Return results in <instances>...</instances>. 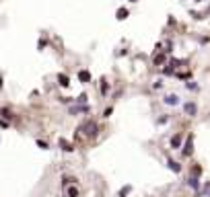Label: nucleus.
<instances>
[{"instance_id": "1", "label": "nucleus", "mask_w": 210, "mask_h": 197, "mask_svg": "<svg viewBox=\"0 0 210 197\" xmlns=\"http://www.w3.org/2000/svg\"><path fill=\"white\" fill-rule=\"evenodd\" d=\"M80 132H85V133L89 136V138H95V136H97V123L87 121L85 125H80Z\"/></svg>"}, {"instance_id": "2", "label": "nucleus", "mask_w": 210, "mask_h": 197, "mask_svg": "<svg viewBox=\"0 0 210 197\" xmlns=\"http://www.w3.org/2000/svg\"><path fill=\"white\" fill-rule=\"evenodd\" d=\"M183 111H186V113L190 115V117H194V115L198 113V107H196V103H192V101H190V103L183 105Z\"/></svg>"}, {"instance_id": "3", "label": "nucleus", "mask_w": 210, "mask_h": 197, "mask_svg": "<svg viewBox=\"0 0 210 197\" xmlns=\"http://www.w3.org/2000/svg\"><path fill=\"white\" fill-rule=\"evenodd\" d=\"M194 152V136H187V142H186V148H183V154L190 156Z\"/></svg>"}, {"instance_id": "4", "label": "nucleus", "mask_w": 210, "mask_h": 197, "mask_svg": "<svg viewBox=\"0 0 210 197\" xmlns=\"http://www.w3.org/2000/svg\"><path fill=\"white\" fill-rule=\"evenodd\" d=\"M165 105H179V97H177V94H167L165 97Z\"/></svg>"}, {"instance_id": "5", "label": "nucleus", "mask_w": 210, "mask_h": 197, "mask_svg": "<svg viewBox=\"0 0 210 197\" xmlns=\"http://www.w3.org/2000/svg\"><path fill=\"white\" fill-rule=\"evenodd\" d=\"M78 80H80V82H89V80H91V74H89L87 70H80V72H78Z\"/></svg>"}, {"instance_id": "6", "label": "nucleus", "mask_w": 210, "mask_h": 197, "mask_svg": "<svg viewBox=\"0 0 210 197\" xmlns=\"http://www.w3.org/2000/svg\"><path fill=\"white\" fill-rule=\"evenodd\" d=\"M171 146H173V148H179V146H181V136H179V133L171 138Z\"/></svg>"}, {"instance_id": "7", "label": "nucleus", "mask_w": 210, "mask_h": 197, "mask_svg": "<svg viewBox=\"0 0 210 197\" xmlns=\"http://www.w3.org/2000/svg\"><path fill=\"white\" fill-rule=\"evenodd\" d=\"M83 111H89V107L85 105V107H70V113L76 115V113H83Z\"/></svg>"}, {"instance_id": "8", "label": "nucleus", "mask_w": 210, "mask_h": 197, "mask_svg": "<svg viewBox=\"0 0 210 197\" xmlns=\"http://www.w3.org/2000/svg\"><path fill=\"white\" fill-rule=\"evenodd\" d=\"M58 80H60V84H62V86H68V84H70V80H68V76H66V74H60Z\"/></svg>"}, {"instance_id": "9", "label": "nucleus", "mask_w": 210, "mask_h": 197, "mask_svg": "<svg viewBox=\"0 0 210 197\" xmlns=\"http://www.w3.org/2000/svg\"><path fill=\"white\" fill-rule=\"evenodd\" d=\"M115 15H117V19H120V21H124V19L128 17V10H126V8H117Z\"/></svg>"}, {"instance_id": "10", "label": "nucleus", "mask_w": 210, "mask_h": 197, "mask_svg": "<svg viewBox=\"0 0 210 197\" xmlns=\"http://www.w3.org/2000/svg\"><path fill=\"white\" fill-rule=\"evenodd\" d=\"M167 164H169V168H171V171H175V172H179V171H181V166L175 162V160H169Z\"/></svg>"}, {"instance_id": "11", "label": "nucleus", "mask_w": 210, "mask_h": 197, "mask_svg": "<svg viewBox=\"0 0 210 197\" xmlns=\"http://www.w3.org/2000/svg\"><path fill=\"white\" fill-rule=\"evenodd\" d=\"M187 183H190V187H194V189H200V183H198V179H196V177H192Z\"/></svg>"}, {"instance_id": "12", "label": "nucleus", "mask_w": 210, "mask_h": 197, "mask_svg": "<svg viewBox=\"0 0 210 197\" xmlns=\"http://www.w3.org/2000/svg\"><path fill=\"white\" fill-rule=\"evenodd\" d=\"M68 197H78V191H76V189H68Z\"/></svg>"}, {"instance_id": "13", "label": "nucleus", "mask_w": 210, "mask_h": 197, "mask_svg": "<svg viewBox=\"0 0 210 197\" xmlns=\"http://www.w3.org/2000/svg\"><path fill=\"white\" fill-rule=\"evenodd\" d=\"M85 101H87V94H80V97L76 98V103H85Z\"/></svg>"}, {"instance_id": "14", "label": "nucleus", "mask_w": 210, "mask_h": 197, "mask_svg": "<svg viewBox=\"0 0 210 197\" xmlns=\"http://www.w3.org/2000/svg\"><path fill=\"white\" fill-rule=\"evenodd\" d=\"M37 146H39V148H44V150H45V148H48V144H45V142H41V140H39V142H37Z\"/></svg>"}, {"instance_id": "15", "label": "nucleus", "mask_w": 210, "mask_h": 197, "mask_svg": "<svg viewBox=\"0 0 210 197\" xmlns=\"http://www.w3.org/2000/svg\"><path fill=\"white\" fill-rule=\"evenodd\" d=\"M204 195H210V185H206V189H204Z\"/></svg>"}, {"instance_id": "16", "label": "nucleus", "mask_w": 210, "mask_h": 197, "mask_svg": "<svg viewBox=\"0 0 210 197\" xmlns=\"http://www.w3.org/2000/svg\"><path fill=\"white\" fill-rule=\"evenodd\" d=\"M130 2H138V0H130Z\"/></svg>"}, {"instance_id": "17", "label": "nucleus", "mask_w": 210, "mask_h": 197, "mask_svg": "<svg viewBox=\"0 0 210 197\" xmlns=\"http://www.w3.org/2000/svg\"><path fill=\"white\" fill-rule=\"evenodd\" d=\"M196 2H200V0H196Z\"/></svg>"}]
</instances>
